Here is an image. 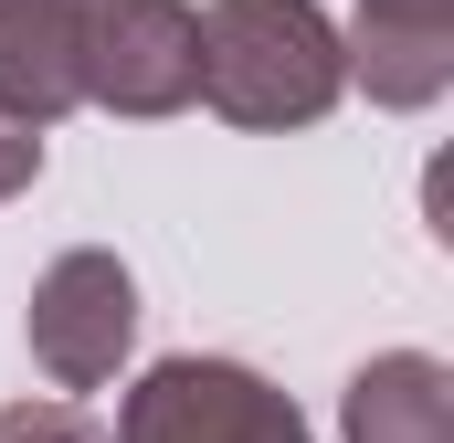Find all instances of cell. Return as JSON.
<instances>
[{
    "label": "cell",
    "instance_id": "obj_5",
    "mask_svg": "<svg viewBox=\"0 0 454 443\" xmlns=\"http://www.w3.org/2000/svg\"><path fill=\"white\" fill-rule=\"evenodd\" d=\"M339 64L370 106L423 116L454 85V0H359V21L339 32Z\"/></svg>",
    "mask_w": 454,
    "mask_h": 443
},
{
    "label": "cell",
    "instance_id": "obj_3",
    "mask_svg": "<svg viewBox=\"0 0 454 443\" xmlns=\"http://www.w3.org/2000/svg\"><path fill=\"white\" fill-rule=\"evenodd\" d=\"M116 443H307V412L243 359H159L116 401Z\"/></svg>",
    "mask_w": 454,
    "mask_h": 443
},
{
    "label": "cell",
    "instance_id": "obj_8",
    "mask_svg": "<svg viewBox=\"0 0 454 443\" xmlns=\"http://www.w3.org/2000/svg\"><path fill=\"white\" fill-rule=\"evenodd\" d=\"M0 443H106L74 401H11L0 412Z\"/></svg>",
    "mask_w": 454,
    "mask_h": 443
},
{
    "label": "cell",
    "instance_id": "obj_6",
    "mask_svg": "<svg viewBox=\"0 0 454 443\" xmlns=\"http://www.w3.org/2000/svg\"><path fill=\"white\" fill-rule=\"evenodd\" d=\"M348 443H454V369L434 348H380L339 401Z\"/></svg>",
    "mask_w": 454,
    "mask_h": 443
},
{
    "label": "cell",
    "instance_id": "obj_7",
    "mask_svg": "<svg viewBox=\"0 0 454 443\" xmlns=\"http://www.w3.org/2000/svg\"><path fill=\"white\" fill-rule=\"evenodd\" d=\"M0 106L21 127H53L74 116V21L64 0H0Z\"/></svg>",
    "mask_w": 454,
    "mask_h": 443
},
{
    "label": "cell",
    "instance_id": "obj_9",
    "mask_svg": "<svg viewBox=\"0 0 454 443\" xmlns=\"http://www.w3.org/2000/svg\"><path fill=\"white\" fill-rule=\"evenodd\" d=\"M43 180V127H21V116L0 106V201H21Z\"/></svg>",
    "mask_w": 454,
    "mask_h": 443
},
{
    "label": "cell",
    "instance_id": "obj_2",
    "mask_svg": "<svg viewBox=\"0 0 454 443\" xmlns=\"http://www.w3.org/2000/svg\"><path fill=\"white\" fill-rule=\"evenodd\" d=\"M74 21V96L106 116H180L201 96V21L191 0H64Z\"/></svg>",
    "mask_w": 454,
    "mask_h": 443
},
{
    "label": "cell",
    "instance_id": "obj_4",
    "mask_svg": "<svg viewBox=\"0 0 454 443\" xmlns=\"http://www.w3.org/2000/svg\"><path fill=\"white\" fill-rule=\"evenodd\" d=\"M21 338H32V359H43L53 391H96V380H116V359L137 348V275H127L116 253H96V243L53 253V264L32 275Z\"/></svg>",
    "mask_w": 454,
    "mask_h": 443
},
{
    "label": "cell",
    "instance_id": "obj_1",
    "mask_svg": "<svg viewBox=\"0 0 454 443\" xmlns=\"http://www.w3.org/2000/svg\"><path fill=\"white\" fill-rule=\"evenodd\" d=\"M201 21V106L232 127H317L348 96L339 21L317 0H212Z\"/></svg>",
    "mask_w": 454,
    "mask_h": 443
}]
</instances>
